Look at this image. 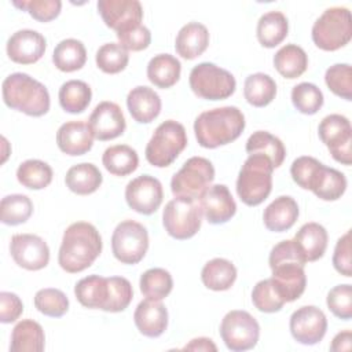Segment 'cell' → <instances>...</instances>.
Here are the masks:
<instances>
[{"label":"cell","instance_id":"obj_17","mask_svg":"<svg viewBox=\"0 0 352 352\" xmlns=\"http://www.w3.org/2000/svg\"><path fill=\"white\" fill-rule=\"evenodd\" d=\"M293 338L302 345L320 342L327 330V319L322 309L315 305H304L296 309L289 322Z\"/></svg>","mask_w":352,"mask_h":352},{"label":"cell","instance_id":"obj_40","mask_svg":"<svg viewBox=\"0 0 352 352\" xmlns=\"http://www.w3.org/2000/svg\"><path fill=\"white\" fill-rule=\"evenodd\" d=\"M52 168L41 160H26L16 169L18 182L30 190H43L52 182Z\"/></svg>","mask_w":352,"mask_h":352},{"label":"cell","instance_id":"obj_43","mask_svg":"<svg viewBox=\"0 0 352 352\" xmlns=\"http://www.w3.org/2000/svg\"><path fill=\"white\" fill-rule=\"evenodd\" d=\"M95 62L103 73L117 74L128 66L129 54L120 43H106L96 51Z\"/></svg>","mask_w":352,"mask_h":352},{"label":"cell","instance_id":"obj_7","mask_svg":"<svg viewBox=\"0 0 352 352\" xmlns=\"http://www.w3.org/2000/svg\"><path fill=\"white\" fill-rule=\"evenodd\" d=\"M312 41L323 51H337L352 38L351 11L346 7H330L315 21Z\"/></svg>","mask_w":352,"mask_h":352},{"label":"cell","instance_id":"obj_45","mask_svg":"<svg viewBox=\"0 0 352 352\" xmlns=\"http://www.w3.org/2000/svg\"><path fill=\"white\" fill-rule=\"evenodd\" d=\"M252 302L260 312L265 314L278 312L285 305V300L271 278L263 279L254 285L252 290Z\"/></svg>","mask_w":352,"mask_h":352},{"label":"cell","instance_id":"obj_24","mask_svg":"<svg viewBox=\"0 0 352 352\" xmlns=\"http://www.w3.org/2000/svg\"><path fill=\"white\" fill-rule=\"evenodd\" d=\"M161 98L150 87L132 88L126 96V107L132 118L139 124H150L161 113Z\"/></svg>","mask_w":352,"mask_h":352},{"label":"cell","instance_id":"obj_32","mask_svg":"<svg viewBox=\"0 0 352 352\" xmlns=\"http://www.w3.org/2000/svg\"><path fill=\"white\" fill-rule=\"evenodd\" d=\"M236 279V268L235 265L221 257H216L209 260L202 271H201V280L205 287L214 290V292H224L228 290Z\"/></svg>","mask_w":352,"mask_h":352},{"label":"cell","instance_id":"obj_51","mask_svg":"<svg viewBox=\"0 0 352 352\" xmlns=\"http://www.w3.org/2000/svg\"><path fill=\"white\" fill-rule=\"evenodd\" d=\"M117 38L120 44L126 51H143L146 50L151 43V33L144 25H136L129 29H125L122 32H117Z\"/></svg>","mask_w":352,"mask_h":352},{"label":"cell","instance_id":"obj_23","mask_svg":"<svg viewBox=\"0 0 352 352\" xmlns=\"http://www.w3.org/2000/svg\"><path fill=\"white\" fill-rule=\"evenodd\" d=\"M56 144L67 155H84L92 148L94 135L84 121H69L59 126L56 132Z\"/></svg>","mask_w":352,"mask_h":352},{"label":"cell","instance_id":"obj_8","mask_svg":"<svg viewBox=\"0 0 352 352\" xmlns=\"http://www.w3.org/2000/svg\"><path fill=\"white\" fill-rule=\"evenodd\" d=\"M187 146L186 128L175 121L161 122L146 146V160L155 168L169 166Z\"/></svg>","mask_w":352,"mask_h":352},{"label":"cell","instance_id":"obj_5","mask_svg":"<svg viewBox=\"0 0 352 352\" xmlns=\"http://www.w3.org/2000/svg\"><path fill=\"white\" fill-rule=\"evenodd\" d=\"M6 106L30 117H41L48 113L51 100L44 84L26 73H12L1 84Z\"/></svg>","mask_w":352,"mask_h":352},{"label":"cell","instance_id":"obj_2","mask_svg":"<svg viewBox=\"0 0 352 352\" xmlns=\"http://www.w3.org/2000/svg\"><path fill=\"white\" fill-rule=\"evenodd\" d=\"M270 268L278 292L285 302L296 301L301 297L307 286V276L304 265L307 264L298 252L293 239L279 242L271 249Z\"/></svg>","mask_w":352,"mask_h":352},{"label":"cell","instance_id":"obj_10","mask_svg":"<svg viewBox=\"0 0 352 352\" xmlns=\"http://www.w3.org/2000/svg\"><path fill=\"white\" fill-rule=\"evenodd\" d=\"M214 180V168L204 157H191L173 175L170 180L172 194L177 198L198 199Z\"/></svg>","mask_w":352,"mask_h":352},{"label":"cell","instance_id":"obj_18","mask_svg":"<svg viewBox=\"0 0 352 352\" xmlns=\"http://www.w3.org/2000/svg\"><path fill=\"white\" fill-rule=\"evenodd\" d=\"M88 126L98 140H111L121 136L126 128L121 107L114 102H100L88 118Z\"/></svg>","mask_w":352,"mask_h":352},{"label":"cell","instance_id":"obj_4","mask_svg":"<svg viewBox=\"0 0 352 352\" xmlns=\"http://www.w3.org/2000/svg\"><path fill=\"white\" fill-rule=\"evenodd\" d=\"M290 175L297 186L311 190L319 199L337 201L346 190V177L342 172L323 165L314 157L302 155L293 161Z\"/></svg>","mask_w":352,"mask_h":352},{"label":"cell","instance_id":"obj_16","mask_svg":"<svg viewBox=\"0 0 352 352\" xmlns=\"http://www.w3.org/2000/svg\"><path fill=\"white\" fill-rule=\"evenodd\" d=\"M10 253L12 260L28 271H38L48 265L50 248L34 234H15L11 236Z\"/></svg>","mask_w":352,"mask_h":352},{"label":"cell","instance_id":"obj_15","mask_svg":"<svg viewBox=\"0 0 352 352\" xmlns=\"http://www.w3.org/2000/svg\"><path fill=\"white\" fill-rule=\"evenodd\" d=\"M162 184L151 175L138 176L125 187V201L128 206L140 214L150 216L157 212L162 204Z\"/></svg>","mask_w":352,"mask_h":352},{"label":"cell","instance_id":"obj_39","mask_svg":"<svg viewBox=\"0 0 352 352\" xmlns=\"http://www.w3.org/2000/svg\"><path fill=\"white\" fill-rule=\"evenodd\" d=\"M58 98L59 104L65 111L70 114H78L89 106L92 99V91L85 81L69 80L63 82L59 88Z\"/></svg>","mask_w":352,"mask_h":352},{"label":"cell","instance_id":"obj_34","mask_svg":"<svg viewBox=\"0 0 352 352\" xmlns=\"http://www.w3.org/2000/svg\"><path fill=\"white\" fill-rule=\"evenodd\" d=\"M274 66L282 77L293 80L305 73L308 56L300 45L286 44L274 55Z\"/></svg>","mask_w":352,"mask_h":352},{"label":"cell","instance_id":"obj_48","mask_svg":"<svg viewBox=\"0 0 352 352\" xmlns=\"http://www.w3.org/2000/svg\"><path fill=\"white\" fill-rule=\"evenodd\" d=\"M110 294L106 312H121L128 308L133 298L131 282L122 276H109Z\"/></svg>","mask_w":352,"mask_h":352},{"label":"cell","instance_id":"obj_13","mask_svg":"<svg viewBox=\"0 0 352 352\" xmlns=\"http://www.w3.org/2000/svg\"><path fill=\"white\" fill-rule=\"evenodd\" d=\"M220 337L232 352H242L256 346L260 337V324L246 311L234 309L224 315L220 324Z\"/></svg>","mask_w":352,"mask_h":352},{"label":"cell","instance_id":"obj_46","mask_svg":"<svg viewBox=\"0 0 352 352\" xmlns=\"http://www.w3.org/2000/svg\"><path fill=\"white\" fill-rule=\"evenodd\" d=\"M34 307L45 316L60 318L69 309V298L59 289L45 287L34 294Z\"/></svg>","mask_w":352,"mask_h":352},{"label":"cell","instance_id":"obj_9","mask_svg":"<svg viewBox=\"0 0 352 352\" xmlns=\"http://www.w3.org/2000/svg\"><path fill=\"white\" fill-rule=\"evenodd\" d=\"M191 91L206 100H223L230 98L236 88L235 77L226 69L202 62L194 66L188 77Z\"/></svg>","mask_w":352,"mask_h":352},{"label":"cell","instance_id":"obj_27","mask_svg":"<svg viewBox=\"0 0 352 352\" xmlns=\"http://www.w3.org/2000/svg\"><path fill=\"white\" fill-rule=\"evenodd\" d=\"M209 45V30L199 22L186 23L177 33L175 40L176 52L187 59H195L201 56Z\"/></svg>","mask_w":352,"mask_h":352},{"label":"cell","instance_id":"obj_55","mask_svg":"<svg viewBox=\"0 0 352 352\" xmlns=\"http://www.w3.org/2000/svg\"><path fill=\"white\" fill-rule=\"evenodd\" d=\"M183 349H188V351H217V346L214 345V342L210 338L206 337H199V338H194L191 340L188 344L184 345Z\"/></svg>","mask_w":352,"mask_h":352},{"label":"cell","instance_id":"obj_12","mask_svg":"<svg viewBox=\"0 0 352 352\" xmlns=\"http://www.w3.org/2000/svg\"><path fill=\"white\" fill-rule=\"evenodd\" d=\"M148 249V232L135 220H124L117 224L111 235V252L122 264H138Z\"/></svg>","mask_w":352,"mask_h":352},{"label":"cell","instance_id":"obj_53","mask_svg":"<svg viewBox=\"0 0 352 352\" xmlns=\"http://www.w3.org/2000/svg\"><path fill=\"white\" fill-rule=\"evenodd\" d=\"M23 312L22 300L11 292L0 293V322L1 323H12Z\"/></svg>","mask_w":352,"mask_h":352},{"label":"cell","instance_id":"obj_47","mask_svg":"<svg viewBox=\"0 0 352 352\" xmlns=\"http://www.w3.org/2000/svg\"><path fill=\"white\" fill-rule=\"evenodd\" d=\"M327 88L337 96L352 100V69L349 63H336L324 73Z\"/></svg>","mask_w":352,"mask_h":352},{"label":"cell","instance_id":"obj_20","mask_svg":"<svg viewBox=\"0 0 352 352\" xmlns=\"http://www.w3.org/2000/svg\"><path fill=\"white\" fill-rule=\"evenodd\" d=\"M198 204L210 224H224L236 213V204L226 184L208 187L198 198Z\"/></svg>","mask_w":352,"mask_h":352},{"label":"cell","instance_id":"obj_49","mask_svg":"<svg viewBox=\"0 0 352 352\" xmlns=\"http://www.w3.org/2000/svg\"><path fill=\"white\" fill-rule=\"evenodd\" d=\"M326 304L334 316L349 320L352 318V286L349 283L337 285L327 293Z\"/></svg>","mask_w":352,"mask_h":352},{"label":"cell","instance_id":"obj_14","mask_svg":"<svg viewBox=\"0 0 352 352\" xmlns=\"http://www.w3.org/2000/svg\"><path fill=\"white\" fill-rule=\"evenodd\" d=\"M318 132L331 157L337 162L349 166L352 162V126L349 120L341 114H329L320 121Z\"/></svg>","mask_w":352,"mask_h":352},{"label":"cell","instance_id":"obj_11","mask_svg":"<svg viewBox=\"0 0 352 352\" xmlns=\"http://www.w3.org/2000/svg\"><path fill=\"white\" fill-rule=\"evenodd\" d=\"M202 210L195 199L177 198L170 199L162 212V224L168 235L184 241L192 238L201 228Z\"/></svg>","mask_w":352,"mask_h":352},{"label":"cell","instance_id":"obj_29","mask_svg":"<svg viewBox=\"0 0 352 352\" xmlns=\"http://www.w3.org/2000/svg\"><path fill=\"white\" fill-rule=\"evenodd\" d=\"M45 346V334L40 323L33 319H22L11 333V352H41Z\"/></svg>","mask_w":352,"mask_h":352},{"label":"cell","instance_id":"obj_19","mask_svg":"<svg viewBox=\"0 0 352 352\" xmlns=\"http://www.w3.org/2000/svg\"><path fill=\"white\" fill-rule=\"evenodd\" d=\"M96 7L106 26L116 33L140 25L143 19V7L138 0H99Z\"/></svg>","mask_w":352,"mask_h":352},{"label":"cell","instance_id":"obj_41","mask_svg":"<svg viewBox=\"0 0 352 352\" xmlns=\"http://www.w3.org/2000/svg\"><path fill=\"white\" fill-rule=\"evenodd\" d=\"M140 292L146 298L164 300L173 289V279L164 268H150L144 271L139 280Z\"/></svg>","mask_w":352,"mask_h":352},{"label":"cell","instance_id":"obj_28","mask_svg":"<svg viewBox=\"0 0 352 352\" xmlns=\"http://www.w3.org/2000/svg\"><path fill=\"white\" fill-rule=\"evenodd\" d=\"M74 294L82 307L106 311L110 294L109 278L100 275L85 276L76 283Z\"/></svg>","mask_w":352,"mask_h":352},{"label":"cell","instance_id":"obj_33","mask_svg":"<svg viewBox=\"0 0 352 352\" xmlns=\"http://www.w3.org/2000/svg\"><path fill=\"white\" fill-rule=\"evenodd\" d=\"M289 22L283 12L268 11L260 16L256 28L258 43L265 48L279 45L287 36Z\"/></svg>","mask_w":352,"mask_h":352},{"label":"cell","instance_id":"obj_38","mask_svg":"<svg viewBox=\"0 0 352 352\" xmlns=\"http://www.w3.org/2000/svg\"><path fill=\"white\" fill-rule=\"evenodd\" d=\"M243 96L254 107L270 104L276 96V82L264 73H254L246 77L243 84Z\"/></svg>","mask_w":352,"mask_h":352},{"label":"cell","instance_id":"obj_35","mask_svg":"<svg viewBox=\"0 0 352 352\" xmlns=\"http://www.w3.org/2000/svg\"><path fill=\"white\" fill-rule=\"evenodd\" d=\"M102 164L114 176H128L139 166V157L135 148L128 144H116L104 150Z\"/></svg>","mask_w":352,"mask_h":352},{"label":"cell","instance_id":"obj_1","mask_svg":"<svg viewBox=\"0 0 352 352\" xmlns=\"http://www.w3.org/2000/svg\"><path fill=\"white\" fill-rule=\"evenodd\" d=\"M102 248V236L96 227L88 221H76L63 232L58 264L69 274L81 272L94 264Z\"/></svg>","mask_w":352,"mask_h":352},{"label":"cell","instance_id":"obj_54","mask_svg":"<svg viewBox=\"0 0 352 352\" xmlns=\"http://www.w3.org/2000/svg\"><path fill=\"white\" fill-rule=\"evenodd\" d=\"M352 346V333L351 330H344L340 331L331 341L330 349L334 352H341V351H351Z\"/></svg>","mask_w":352,"mask_h":352},{"label":"cell","instance_id":"obj_44","mask_svg":"<svg viewBox=\"0 0 352 352\" xmlns=\"http://www.w3.org/2000/svg\"><path fill=\"white\" fill-rule=\"evenodd\" d=\"M323 94L312 82H300L292 89V103L297 111L312 116L323 106Z\"/></svg>","mask_w":352,"mask_h":352},{"label":"cell","instance_id":"obj_25","mask_svg":"<svg viewBox=\"0 0 352 352\" xmlns=\"http://www.w3.org/2000/svg\"><path fill=\"white\" fill-rule=\"evenodd\" d=\"M293 241L305 263H309L323 257L327 248L329 235L322 224L311 221L301 226Z\"/></svg>","mask_w":352,"mask_h":352},{"label":"cell","instance_id":"obj_36","mask_svg":"<svg viewBox=\"0 0 352 352\" xmlns=\"http://www.w3.org/2000/svg\"><path fill=\"white\" fill-rule=\"evenodd\" d=\"M55 67L65 73L80 70L87 62V50L77 38H65L59 41L52 54Z\"/></svg>","mask_w":352,"mask_h":352},{"label":"cell","instance_id":"obj_3","mask_svg":"<svg viewBox=\"0 0 352 352\" xmlns=\"http://www.w3.org/2000/svg\"><path fill=\"white\" fill-rule=\"evenodd\" d=\"M245 125V116L238 107H216L201 113L195 118V139L204 148H216L236 140Z\"/></svg>","mask_w":352,"mask_h":352},{"label":"cell","instance_id":"obj_42","mask_svg":"<svg viewBox=\"0 0 352 352\" xmlns=\"http://www.w3.org/2000/svg\"><path fill=\"white\" fill-rule=\"evenodd\" d=\"M33 213V204L28 195H6L0 202V220L7 226L23 224Z\"/></svg>","mask_w":352,"mask_h":352},{"label":"cell","instance_id":"obj_52","mask_svg":"<svg viewBox=\"0 0 352 352\" xmlns=\"http://www.w3.org/2000/svg\"><path fill=\"white\" fill-rule=\"evenodd\" d=\"M333 265L338 274L346 278L352 276L351 231H346L341 238H338L333 253Z\"/></svg>","mask_w":352,"mask_h":352},{"label":"cell","instance_id":"obj_21","mask_svg":"<svg viewBox=\"0 0 352 352\" xmlns=\"http://www.w3.org/2000/svg\"><path fill=\"white\" fill-rule=\"evenodd\" d=\"M47 48L45 37L32 29L15 32L7 41L8 58L19 65H32L41 59Z\"/></svg>","mask_w":352,"mask_h":352},{"label":"cell","instance_id":"obj_22","mask_svg":"<svg viewBox=\"0 0 352 352\" xmlns=\"http://www.w3.org/2000/svg\"><path fill=\"white\" fill-rule=\"evenodd\" d=\"M133 322L140 334L157 338L168 327V309L161 301L146 298L138 304L133 312Z\"/></svg>","mask_w":352,"mask_h":352},{"label":"cell","instance_id":"obj_31","mask_svg":"<svg viewBox=\"0 0 352 352\" xmlns=\"http://www.w3.org/2000/svg\"><path fill=\"white\" fill-rule=\"evenodd\" d=\"M103 182L99 168L91 162L73 165L65 177L67 188L77 195H89L95 192Z\"/></svg>","mask_w":352,"mask_h":352},{"label":"cell","instance_id":"obj_37","mask_svg":"<svg viewBox=\"0 0 352 352\" xmlns=\"http://www.w3.org/2000/svg\"><path fill=\"white\" fill-rule=\"evenodd\" d=\"M246 153L248 154H261L267 157L274 168H279L283 164L286 148L282 140L267 131H256L246 140Z\"/></svg>","mask_w":352,"mask_h":352},{"label":"cell","instance_id":"obj_30","mask_svg":"<svg viewBox=\"0 0 352 352\" xmlns=\"http://www.w3.org/2000/svg\"><path fill=\"white\" fill-rule=\"evenodd\" d=\"M182 73L180 60L170 54H158L147 65V78L158 88L166 89L173 87Z\"/></svg>","mask_w":352,"mask_h":352},{"label":"cell","instance_id":"obj_50","mask_svg":"<svg viewBox=\"0 0 352 352\" xmlns=\"http://www.w3.org/2000/svg\"><path fill=\"white\" fill-rule=\"evenodd\" d=\"M12 6L28 11L29 15L38 22H50L55 19L62 10V1L59 0H22L12 1Z\"/></svg>","mask_w":352,"mask_h":352},{"label":"cell","instance_id":"obj_6","mask_svg":"<svg viewBox=\"0 0 352 352\" xmlns=\"http://www.w3.org/2000/svg\"><path fill=\"white\" fill-rule=\"evenodd\" d=\"M274 169L267 157L249 154L236 179V192L245 205L257 206L268 198L272 190Z\"/></svg>","mask_w":352,"mask_h":352},{"label":"cell","instance_id":"obj_26","mask_svg":"<svg viewBox=\"0 0 352 352\" xmlns=\"http://www.w3.org/2000/svg\"><path fill=\"white\" fill-rule=\"evenodd\" d=\"M298 205L294 198L280 195L275 198L263 213V221L267 230L274 232H283L290 230L298 219Z\"/></svg>","mask_w":352,"mask_h":352}]
</instances>
